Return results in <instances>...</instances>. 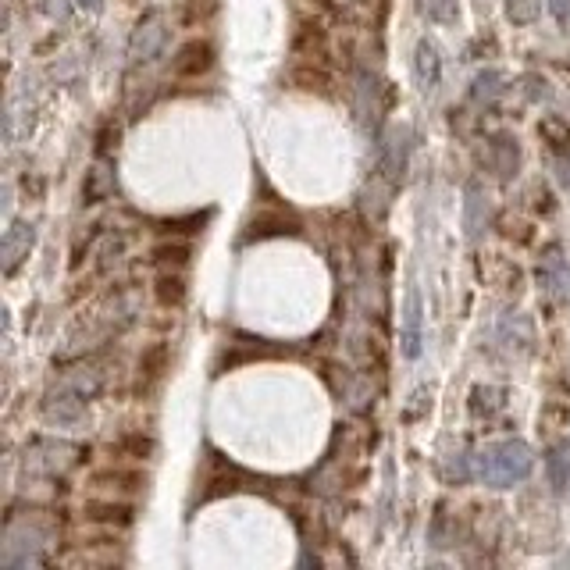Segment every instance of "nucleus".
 <instances>
[{"label":"nucleus","instance_id":"1","mask_svg":"<svg viewBox=\"0 0 570 570\" xmlns=\"http://www.w3.org/2000/svg\"><path fill=\"white\" fill-rule=\"evenodd\" d=\"M50 546H54V524L40 510L11 513L8 521H4V535H0V567L4 570L43 567Z\"/></svg>","mask_w":570,"mask_h":570},{"label":"nucleus","instance_id":"2","mask_svg":"<svg viewBox=\"0 0 570 570\" xmlns=\"http://www.w3.org/2000/svg\"><path fill=\"white\" fill-rule=\"evenodd\" d=\"M535 467V453L524 439H503V442H489L485 449H478L474 456V471L485 485L492 489H513L521 485L524 478Z\"/></svg>","mask_w":570,"mask_h":570},{"label":"nucleus","instance_id":"3","mask_svg":"<svg viewBox=\"0 0 570 570\" xmlns=\"http://www.w3.org/2000/svg\"><path fill=\"white\" fill-rule=\"evenodd\" d=\"M82 449L65 439H33L22 453L25 474H40V478H65L79 464Z\"/></svg>","mask_w":570,"mask_h":570},{"label":"nucleus","instance_id":"4","mask_svg":"<svg viewBox=\"0 0 570 570\" xmlns=\"http://www.w3.org/2000/svg\"><path fill=\"white\" fill-rule=\"evenodd\" d=\"M164 43H168V22H164L161 11H150V15L139 18V25L132 29L129 57L136 65H150V61L164 50Z\"/></svg>","mask_w":570,"mask_h":570},{"label":"nucleus","instance_id":"5","mask_svg":"<svg viewBox=\"0 0 570 570\" xmlns=\"http://www.w3.org/2000/svg\"><path fill=\"white\" fill-rule=\"evenodd\" d=\"M410 143H414V132L410 125H392L382 139V157H378V168L389 182L403 179V171H407V157H410Z\"/></svg>","mask_w":570,"mask_h":570},{"label":"nucleus","instance_id":"6","mask_svg":"<svg viewBox=\"0 0 570 570\" xmlns=\"http://www.w3.org/2000/svg\"><path fill=\"white\" fill-rule=\"evenodd\" d=\"M214 68V43L211 40H186L175 57H171V72L179 79H204L207 72Z\"/></svg>","mask_w":570,"mask_h":570},{"label":"nucleus","instance_id":"7","mask_svg":"<svg viewBox=\"0 0 570 570\" xmlns=\"http://www.w3.org/2000/svg\"><path fill=\"white\" fill-rule=\"evenodd\" d=\"M300 232V221L293 218L282 207H264L250 218L246 225V243H257V239H278V236H296Z\"/></svg>","mask_w":570,"mask_h":570},{"label":"nucleus","instance_id":"8","mask_svg":"<svg viewBox=\"0 0 570 570\" xmlns=\"http://www.w3.org/2000/svg\"><path fill=\"white\" fill-rule=\"evenodd\" d=\"M33 243H36V228L25 225V221H18V225H11L4 232V243H0V268H4V275H15L18 264L33 250Z\"/></svg>","mask_w":570,"mask_h":570},{"label":"nucleus","instance_id":"9","mask_svg":"<svg viewBox=\"0 0 570 570\" xmlns=\"http://www.w3.org/2000/svg\"><path fill=\"white\" fill-rule=\"evenodd\" d=\"M143 485H147V474L129 471V467H104V471L93 474V489L107 492V496L114 499L132 496V492H139Z\"/></svg>","mask_w":570,"mask_h":570},{"label":"nucleus","instance_id":"10","mask_svg":"<svg viewBox=\"0 0 570 570\" xmlns=\"http://www.w3.org/2000/svg\"><path fill=\"white\" fill-rule=\"evenodd\" d=\"M82 513H86V521L93 524H104V528H129L132 517H136V510H132V503H125V499H90V503L82 506Z\"/></svg>","mask_w":570,"mask_h":570},{"label":"nucleus","instance_id":"11","mask_svg":"<svg viewBox=\"0 0 570 570\" xmlns=\"http://www.w3.org/2000/svg\"><path fill=\"white\" fill-rule=\"evenodd\" d=\"M489 168L496 171V179H513L517 168H521V147L510 132H499V136L489 139Z\"/></svg>","mask_w":570,"mask_h":570},{"label":"nucleus","instance_id":"12","mask_svg":"<svg viewBox=\"0 0 570 570\" xmlns=\"http://www.w3.org/2000/svg\"><path fill=\"white\" fill-rule=\"evenodd\" d=\"M82 410H86V399L75 389H68V385H57V392H50L47 403H43L47 421H57V424H75L82 417Z\"/></svg>","mask_w":570,"mask_h":570},{"label":"nucleus","instance_id":"13","mask_svg":"<svg viewBox=\"0 0 570 570\" xmlns=\"http://www.w3.org/2000/svg\"><path fill=\"white\" fill-rule=\"evenodd\" d=\"M403 357L417 360L421 357V293L417 285L407 289V307H403Z\"/></svg>","mask_w":570,"mask_h":570},{"label":"nucleus","instance_id":"14","mask_svg":"<svg viewBox=\"0 0 570 570\" xmlns=\"http://www.w3.org/2000/svg\"><path fill=\"white\" fill-rule=\"evenodd\" d=\"M414 75L417 82H421V90H435L442 79V54L439 47H435L432 40H421L417 43V54H414Z\"/></svg>","mask_w":570,"mask_h":570},{"label":"nucleus","instance_id":"15","mask_svg":"<svg viewBox=\"0 0 570 570\" xmlns=\"http://www.w3.org/2000/svg\"><path fill=\"white\" fill-rule=\"evenodd\" d=\"M489 196H485V189H481V182H471L467 186V204H464V228L467 236L478 239L481 232H485V225H489Z\"/></svg>","mask_w":570,"mask_h":570},{"label":"nucleus","instance_id":"16","mask_svg":"<svg viewBox=\"0 0 570 570\" xmlns=\"http://www.w3.org/2000/svg\"><path fill=\"white\" fill-rule=\"evenodd\" d=\"M538 282L546 285V293L553 296H567L570 289V271H567V261H563L560 250H549L538 264Z\"/></svg>","mask_w":570,"mask_h":570},{"label":"nucleus","instance_id":"17","mask_svg":"<svg viewBox=\"0 0 570 570\" xmlns=\"http://www.w3.org/2000/svg\"><path fill=\"white\" fill-rule=\"evenodd\" d=\"M289 82H293L296 90L303 93H318V97H332V75L325 68H314V65H296L289 72Z\"/></svg>","mask_w":570,"mask_h":570},{"label":"nucleus","instance_id":"18","mask_svg":"<svg viewBox=\"0 0 570 570\" xmlns=\"http://www.w3.org/2000/svg\"><path fill=\"white\" fill-rule=\"evenodd\" d=\"M154 300L161 307H182V300H186V278L175 268H164L154 282Z\"/></svg>","mask_w":570,"mask_h":570},{"label":"nucleus","instance_id":"19","mask_svg":"<svg viewBox=\"0 0 570 570\" xmlns=\"http://www.w3.org/2000/svg\"><path fill=\"white\" fill-rule=\"evenodd\" d=\"M546 478L553 489H567L570 485V439L556 442L546 453Z\"/></svg>","mask_w":570,"mask_h":570},{"label":"nucleus","instance_id":"20","mask_svg":"<svg viewBox=\"0 0 570 570\" xmlns=\"http://www.w3.org/2000/svg\"><path fill=\"white\" fill-rule=\"evenodd\" d=\"M86 204H100V200H107V196L114 193V171L107 161H97L90 171H86Z\"/></svg>","mask_w":570,"mask_h":570},{"label":"nucleus","instance_id":"21","mask_svg":"<svg viewBox=\"0 0 570 570\" xmlns=\"http://www.w3.org/2000/svg\"><path fill=\"white\" fill-rule=\"evenodd\" d=\"M538 136H542V143H549L553 154H570V122H563L560 114H546L538 122Z\"/></svg>","mask_w":570,"mask_h":570},{"label":"nucleus","instance_id":"22","mask_svg":"<svg viewBox=\"0 0 570 570\" xmlns=\"http://www.w3.org/2000/svg\"><path fill=\"white\" fill-rule=\"evenodd\" d=\"M503 93H506V75L499 72V68L478 72V79H474V86H471V97L478 100V104H496Z\"/></svg>","mask_w":570,"mask_h":570},{"label":"nucleus","instance_id":"23","mask_svg":"<svg viewBox=\"0 0 570 570\" xmlns=\"http://www.w3.org/2000/svg\"><path fill=\"white\" fill-rule=\"evenodd\" d=\"M168 360H171L168 342H154V346H147L143 357H139V378H143V382H157V378L168 371Z\"/></svg>","mask_w":570,"mask_h":570},{"label":"nucleus","instance_id":"24","mask_svg":"<svg viewBox=\"0 0 570 570\" xmlns=\"http://www.w3.org/2000/svg\"><path fill=\"white\" fill-rule=\"evenodd\" d=\"M293 50L300 57H314L325 50V29L318 22H300L293 33Z\"/></svg>","mask_w":570,"mask_h":570},{"label":"nucleus","instance_id":"25","mask_svg":"<svg viewBox=\"0 0 570 570\" xmlns=\"http://www.w3.org/2000/svg\"><path fill=\"white\" fill-rule=\"evenodd\" d=\"M61 385L75 389L82 399H90V396H97V392H100V375L93 371V367H82V371H72V375H65V382H61Z\"/></svg>","mask_w":570,"mask_h":570},{"label":"nucleus","instance_id":"26","mask_svg":"<svg viewBox=\"0 0 570 570\" xmlns=\"http://www.w3.org/2000/svg\"><path fill=\"white\" fill-rule=\"evenodd\" d=\"M542 11V0H506V18L513 25H531Z\"/></svg>","mask_w":570,"mask_h":570},{"label":"nucleus","instance_id":"27","mask_svg":"<svg viewBox=\"0 0 570 570\" xmlns=\"http://www.w3.org/2000/svg\"><path fill=\"white\" fill-rule=\"evenodd\" d=\"M154 261L161 268H182L189 261V246L186 243H161L154 246Z\"/></svg>","mask_w":570,"mask_h":570},{"label":"nucleus","instance_id":"28","mask_svg":"<svg viewBox=\"0 0 570 570\" xmlns=\"http://www.w3.org/2000/svg\"><path fill=\"white\" fill-rule=\"evenodd\" d=\"M114 453H122V456H150L154 453V439L150 435H122V439L114 442Z\"/></svg>","mask_w":570,"mask_h":570},{"label":"nucleus","instance_id":"29","mask_svg":"<svg viewBox=\"0 0 570 570\" xmlns=\"http://www.w3.org/2000/svg\"><path fill=\"white\" fill-rule=\"evenodd\" d=\"M421 15H428L432 22H456V0H421Z\"/></svg>","mask_w":570,"mask_h":570},{"label":"nucleus","instance_id":"30","mask_svg":"<svg viewBox=\"0 0 570 570\" xmlns=\"http://www.w3.org/2000/svg\"><path fill=\"white\" fill-rule=\"evenodd\" d=\"M503 407V389H474V399H471V410L474 414L481 417V410H485V414H492V410H499Z\"/></svg>","mask_w":570,"mask_h":570},{"label":"nucleus","instance_id":"31","mask_svg":"<svg viewBox=\"0 0 570 570\" xmlns=\"http://www.w3.org/2000/svg\"><path fill=\"white\" fill-rule=\"evenodd\" d=\"M524 97L528 100H549L553 97V90H549V82L542 79V75H524Z\"/></svg>","mask_w":570,"mask_h":570},{"label":"nucleus","instance_id":"32","mask_svg":"<svg viewBox=\"0 0 570 570\" xmlns=\"http://www.w3.org/2000/svg\"><path fill=\"white\" fill-rule=\"evenodd\" d=\"M446 478H449V481H467V460H464V453H460V456H449Z\"/></svg>","mask_w":570,"mask_h":570},{"label":"nucleus","instance_id":"33","mask_svg":"<svg viewBox=\"0 0 570 570\" xmlns=\"http://www.w3.org/2000/svg\"><path fill=\"white\" fill-rule=\"evenodd\" d=\"M549 11H553V18L563 25V29H570V0H546Z\"/></svg>","mask_w":570,"mask_h":570},{"label":"nucleus","instance_id":"34","mask_svg":"<svg viewBox=\"0 0 570 570\" xmlns=\"http://www.w3.org/2000/svg\"><path fill=\"white\" fill-rule=\"evenodd\" d=\"M560 179H563V186H570V154H560Z\"/></svg>","mask_w":570,"mask_h":570},{"label":"nucleus","instance_id":"35","mask_svg":"<svg viewBox=\"0 0 570 570\" xmlns=\"http://www.w3.org/2000/svg\"><path fill=\"white\" fill-rule=\"evenodd\" d=\"M79 4H82V8H90V11H97V8H100V4H104V0H79Z\"/></svg>","mask_w":570,"mask_h":570}]
</instances>
